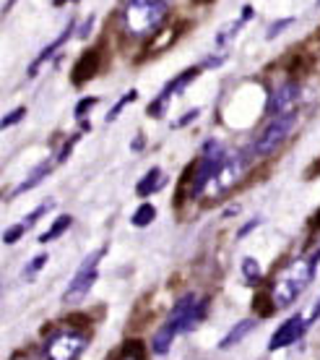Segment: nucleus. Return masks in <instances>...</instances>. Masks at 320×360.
<instances>
[{"mask_svg":"<svg viewBox=\"0 0 320 360\" xmlns=\"http://www.w3.org/2000/svg\"><path fill=\"white\" fill-rule=\"evenodd\" d=\"M318 266H320V248L302 253V256H297L294 262L286 264L284 269L279 271L274 279V290H271L274 306L276 308L292 306L294 300L307 290V285L315 279Z\"/></svg>","mask_w":320,"mask_h":360,"instance_id":"1","label":"nucleus"},{"mask_svg":"<svg viewBox=\"0 0 320 360\" xmlns=\"http://www.w3.org/2000/svg\"><path fill=\"white\" fill-rule=\"evenodd\" d=\"M206 316V300H201L198 295H185L178 306L172 308V314L167 316V321L156 329V334L152 337V350L156 355H167L175 337L182 332H193L198 329V324L204 321Z\"/></svg>","mask_w":320,"mask_h":360,"instance_id":"2","label":"nucleus"},{"mask_svg":"<svg viewBox=\"0 0 320 360\" xmlns=\"http://www.w3.org/2000/svg\"><path fill=\"white\" fill-rule=\"evenodd\" d=\"M169 11V0H128L123 11V29L141 37L152 29H159Z\"/></svg>","mask_w":320,"mask_h":360,"instance_id":"3","label":"nucleus"},{"mask_svg":"<svg viewBox=\"0 0 320 360\" xmlns=\"http://www.w3.org/2000/svg\"><path fill=\"white\" fill-rule=\"evenodd\" d=\"M229 154L224 149V144L219 139H208L204 144V152H201V160L196 162V170H193V183H190V196H201L206 193V188L211 186L213 175L219 172V167L224 165Z\"/></svg>","mask_w":320,"mask_h":360,"instance_id":"4","label":"nucleus"},{"mask_svg":"<svg viewBox=\"0 0 320 360\" xmlns=\"http://www.w3.org/2000/svg\"><path fill=\"white\" fill-rule=\"evenodd\" d=\"M86 334L76 332V329H60V332L50 334L45 340V360H79L81 352L86 350Z\"/></svg>","mask_w":320,"mask_h":360,"instance_id":"5","label":"nucleus"},{"mask_svg":"<svg viewBox=\"0 0 320 360\" xmlns=\"http://www.w3.org/2000/svg\"><path fill=\"white\" fill-rule=\"evenodd\" d=\"M102 256H105V248L89 253V256L79 264V269L73 274L71 285L65 288V295H62L65 303H79V300H84V297L89 295V290L94 288V282H97V277H99V262H102Z\"/></svg>","mask_w":320,"mask_h":360,"instance_id":"6","label":"nucleus"},{"mask_svg":"<svg viewBox=\"0 0 320 360\" xmlns=\"http://www.w3.org/2000/svg\"><path fill=\"white\" fill-rule=\"evenodd\" d=\"M294 123H297V112H286V115L274 117V120L260 131L258 139H255L253 154H255V157H268V154H274L276 149L289 139Z\"/></svg>","mask_w":320,"mask_h":360,"instance_id":"7","label":"nucleus"},{"mask_svg":"<svg viewBox=\"0 0 320 360\" xmlns=\"http://www.w3.org/2000/svg\"><path fill=\"white\" fill-rule=\"evenodd\" d=\"M250 154H245V152H234V154H229L227 160H224V165L219 167V172L213 175V180H211V196H222L224 191H232L237 183H240L245 175H248V167H250ZM208 188H206V193H208Z\"/></svg>","mask_w":320,"mask_h":360,"instance_id":"8","label":"nucleus"},{"mask_svg":"<svg viewBox=\"0 0 320 360\" xmlns=\"http://www.w3.org/2000/svg\"><path fill=\"white\" fill-rule=\"evenodd\" d=\"M305 332H307V319H305L302 314H294L292 319H286L284 324L274 332L271 342H268V352L284 350V347H289V345L300 342Z\"/></svg>","mask_w":320,"mask_h":360,"instance_id":"9","label":"nucleus"},{"mask_svg":"<svg viewBox=\"0 0 320 360\" xmlns=\"http://www.w3.org/2000/svg\"><path fill=\"white\" fill-rule=\"evenodd\" d=\"M300 94H302V89H300V84L297 82H284L279 84L274 89V94L268 97V105H266V112L268 115H286V112H294V105L300 102Z\"/></svg>","mask_w":320,"mask_h":360,"instance_id":"10","label":"nucleus"},{"mask_svg":"<svg viewBox=\"0 0 320 360\" xmlns=\"http://www.w3.org/2000/svg\"><path fill=\"white\" fill-rule=\"evenodd\" d=\"M201 71H204V68H201V65H196V68H190V71L180 73L178 79H172V82H169L167 86H164V91H161L159 97H156V99L152 102V108H149V115H152V117H159V115H161V110H164V105H167L169 99H172L175 94H180V91L185 89L187 84L193 82V79H196V76H198Z\"/></svg>","mask_w":320,"mask_h":360,"instance_id":"11","label":"nucleus"},{"mask_svg":"<svg viewBox=\"0 0 320 360\" xmlns=\"http://www.w3.org/2000/svg\"><path fill=\"white\" fill-rule=\"evenodd\" d=\"M99 68V53L97 50H89V53H84L79 63H76V71H73V82L81 84V82H89L91 76L97 73Z\"/></svg>","mask_w":320,"mask_h":360,"instance_id":"12","label":"nucleus"},{"mask_svg":"<svg viewBox=\"0 0 320 360\" xmlns=\"http://www.w3.org/2000/svg\"><path fill=\"white\" fill-rule=\"evenodd\" d=\"M71 34H73V21H71V24H68V27H65V32H62V34L58 37L55 42H50V45H47L45 50H42V53L36 55V58H34V63L29 65V76H36V71H39V65L45 63V60H50V58H53V55L58 53V47L65 45V39H68V37H71Z\"/></svg>","mask_w":320,"mask_h":360,"instance_id":"13","label":"nucleus"},{"mask_svg":"<svg viewBox=\"0 0 320 360\" xmlns=\"http://www.w3.org/2000/svg\"><path fill=\"white\" fill-rule=\"evenodd\" d=\"M164 186V172L159 170V167H152V170L146 172L141 180H138V186H135V193L141 198L152 196V193H156V191Z\"/></svg>","mask_w":320,"mask_h":360,"instance_id":"14","label":"nucleus"},{"mask_svg":"<svg viewBox=\"0 0 320 360\" xmlns=\"http://www.w3.org/2000/svg\"><path fill=\"white\" fill-rule=\"evenodd\" d=\"M255 324H258L255 319H245V321H240V324L234 326L232 332H227V337H224L222 342H219V347H222V350H227V347H234V345H240L242 340H245V337H248V334L255 329Z\"/></svg>","mask_w":320,"mask_h":360,"instance_id":"15","label":"nucleus"},{"mask_svg":"<svg viewBox=\"0 0 320 360\" xmlns=\"http://www.w3.org/2000/svg\"><path fill=\"white\" fill-rule=\"evenodd\" d=\"M50 170H53V162H42L39 167H34V170H32V175H29L24 183H18L16 188H13V193H11V196H18V193H24V191L34 188L39 180H45L47 175H50Z\"/></svg>","mask_w":320,"mask_h":360,"instance_id":"16","label":"nucleus"},{"mask_svg":"<svg viewBox=\"0 0 320 360\" xmlns=\"http://www.w3.org/2000/svg\"><path fill=\"white\" fill-rule=\"evenodd\" d=\"M71 225H73V217L71 214H60L45 235H39V243H50V240H55V238H60V235L65 233Z\"/></svg>","mask_w":320,"mask_h":360,"instance_id":"17","label":"nucleus"},{"mask_svg":"<svg viewBox=\"0 0 320 360\" xmlns=\"http://www.w3.org/2000/svg\"><path fill=\"white\" fill-rule=\"evenodd\" d=\"M154 219H156V207L154 204H141V207L135 209V214H133V222L135 227H146V225H152Z\"/></svg>","mask_w":320,"mask_h":360,"instance_id":"18","label":"nucleus"},{"mask_svg":"<svg viewBox=\"0 0 320 360\" xmlns=\"http://www.w3.org/2000/svg\"><path fill=\"white\" fill-rule=\"evenodd\" d=\"M242 277H245V282L248 285H258L260 277H263V271H260V264L253 259V256H248L245 262H242Z\"/></svg>","mask_w":320,"mask_h":360,"instance_id":"19","label":"nucleus"},{"mask_svg":"<svg viewBox=\"0 0 320 360\" xmlns=\"http://www.w3.org/2000/svg\"><path fill=\"white\" fill-rule=\"evenodd\" d=\"M135 97H138V91L131 89V91H128V94H125V97L117 99V105H115V108H112V110H109V112H107V123H112V120H115V117L120 115V112H123V110H125V105H128V102H133Z\"/></svg>","mask_w":320,"mask_h":360,"instance_id":"20","label":"nucleus"},{"mask_svg":"<svg viewBox=\"0 0 320 360\" xmlns=\"http://www.w3.org/2000/svg\"><path fill=\"white\" fill-rule=\"evenodd\" d=\"M294 24V18L292 16H286V18H279V21H274L271 27H268V32H266V39H276V37L281 34V32H286V29L292 27Z\"/></svg>","mask_w":320,"mask_h":360,"instance_id":"21","label":"nucleus"},{"mask_svg":"<svg viewBox=\"0 0 320 360\" xmlns=\"http://www.w3.org/2000/svg\"><path fill=\"white\" fill-rule=\"evenodd\" d=\"M45 266H47V253H39L34 262H29V266L24 269V277H27V279H34L36 271H42Z\"/></svg>","mask_w":320,"mask_h":360,"instance_id":"22","label":"nucleus"},{"mask_svg":"<svg viewBox=\"0 0 320 360\" xmlns=\"http://www.w3.org/2000/svg\"><path fill=\"white\" fill-rule=\"evenodd\" d=\"M24 117H27V110H24V108H16L13 112H8V115L0 120V128H3V131H8L11 126H16L18 120H24Z\"/></svg>","mask_w":320,"mask_h":360,"instance_id":"23","label":"nucleus"},{"mask_svg":"<svg viewBox=\"0 0 320 360\" xmlns=\"http://www.w3.org/2000/svg\"><path fill=\"white\" fill-rule=\"evenodd\" d=\"M84 134H86V131H79V134L73 136V139H68V144H65V146L60 149V154H58V160H55V162H65V160L71 157V149L76 146V141H79V139H81Z\"/></svg>","mask_w":320,"mask_h":360,"instance_id":"24","label":"nucleus"},{"mask_svg":"<svg viewBox=\"0 0 320 360\" xmlns=\"http://www.w3.org/2000/svg\"><path fill=\"white\" fill-rule=\"evenodd\" d=\"M99 99L97 97H86V99H81L79 105H76V117H81V115H86L89 112V108H94Z\"/></svg>","mask_w":320,"mask_h":360,"instance_id":"25","label":"nucleus"},{"mask_svg":"<svg viewBox=\"0 0 320 360\" xmlns=\"http://www.w3.org/2000/svg\"><path fill=\"white\" fill-rule=\"evenodd\" d=\"M258 225H260V217H255L253 222H245V225L240 227V233H237V238H245V235L253 233V230H255V227H258Z\"/></svg>","mask_w":320,"mask_h":360,"instance_id":"26","label":"nucleus"},{"mask_svg":"<svg viewBox=\"0 0 320 360\" xmlns=\"http://www.w3.org/2000/svg\"><path fill=\"white\" fill-rule=\"evenodd\" d=\"M91 27H94V16L86 18V24H84V27L79 29V37H81V39H86V37L91 34Z\"/></svg>","mask_w":320,"mask_h":360,"instance_id":"27","label":"nucleus"},{"mask_svg":"<svg viewBox=\"0 0 320 360\" xmlns=\"http://www.w3.org/2000/svg\"><path fill=\"white\" fill-rule=\"evenodd\" d=\"M320 319V297H318V303L312 306V311H310V319H307V326H312L315 321Z\"/></svg>","mask_w":320,"mask_h":360,"instance_id":"28","label":"nucleus"},{"mask_svg":"<svg viewBox=\"0 0 320 360\" xmlns=\"http://www.w3.org/2000/svg\"><path fill=\"white\" fill-rule=\"evenodd\" d=\"M198 115H201L198 110H193V112H187V115H182V117L178 120V126H187V123H190V120H196Z\"/></svg>","mask_w":320,"mask_h":360,"instance_id":"29","label":"nucleus"},{"mask_svg":"<svg viewBox=\"0 0 320 360\" xmlns=\"http://www.w3.org/2000/svg\"><path fill=\"white\" fill-rule=\"evenodd\" d=\"M55 6H65V3H79V0H53Z\"/></svg>","mask_w":320,"mask_h":360,"instance_id":"30","label":"nucleus"},{"mask_svg":"<svg viewBox=\"0 0 320 360\" xmlns=\"http://www.w3.org/2000/svg\"><path fill=\"white\" fill-rule=\"evenodd\" d=\"M123 360H138V358H131V355H128V358H123Z\"/></svg>","mask_w":320,"mask_h":360,"instance_id":"31","label":"nucleus"},{"mask_svg":"<svg viewBox=\"0 0 320 360\" xmlns=\"http://www.w3.org/2000/svg\"><path fill=\"white\" fill-rule=\"evenodd\" d=\"M318 3H320V0H318Z\"/></svg>","mask_w":320,"mask_h":360,"instance_id":"32","label":"nucleus"},{"mask_svg":"<svg viewBox=\"0 0 320 360\" xmlns=\"http://www.w3.org/2000/svg\"><path fill=\"white\" fill-rule=\"evenodd\" d=\"M18 360H21V358H18Z\"/></svg>","mask_w":320,"mask_h":360,"instance_id":"33","label":"nucleus"}]
</instances>
